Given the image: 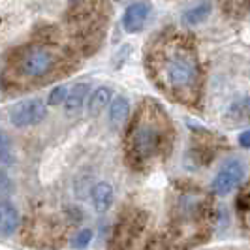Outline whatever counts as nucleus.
<instances>
[{
	"mask_svg": "<svg viewBox=\"0 0 250 250\" xmlns=\"http://www.w3.org/2000/svg\"><path fill=\"white\" fill-rule=\"evenodd\" d=\"M147 68L154 83L173 100L185 105L198 104L201 88L200 62L194 45L185 36L171 34L154 42Z\"/></svg>",
	"mask_w": 250,
	"mask_h": 250,
	"instance_id": "1",
	"label": "nucleus"
},
{
	"mask_svg": "<svg viewBox=\"0 0 250 250\" xmlns=\"http://www.w3.org/2000/svg\"><path fill=\"white\" fill-rule=\"evenodd\" d=\"M173 128L158 102L145 100L139 105L136 117L126 134V156L132 167L149 169L164 162L171 152Z\"/></svg>",
	"mask_w": 250,
	"mask_h": 250,
	"instance_id": "2",
	"label": "nucleus"
},
{
	"mask_svg": "<svg viewBox=\"0 0 250 250\" xmlns=\"http://www.w3.org/2000/svg\"><path fill=\"white\" fill-rule=\"evenodd\" d=\"M62 61L64 59L61 57L59 49H55L53 45L34 43V45H26L23 49H19L13 66L19 75L38 79V77L51 75Z\"/></svg>",
	"mask_w": 250,
	"mask_h": 250,
	"instance_id": "3",
	"label": "nucleus"
},
{
	"mask_svg": "<svg viewBox=\"0 0 250 250\" xmlns=\"http://www.w3.org/2000/svg\"><path fill=\"white\" fill-rule=\"evenodd\" d=\"M45 104L38 98H30V100H23L15 104L10 109V121L13 126L17 128H28V126L40 125L45 119Z\"/></svg>",
	"mask_w": 250,
	"mask_h": 250,
	"instance_id": "4",
	"label": "nucleus"
},
{
	"mask_svg": "<svg viewBox=\"0 0 250 250\" xmlns=\"http://www.w3.org/2000/svg\"><path fill=\"white\" fill-rule=\"evenodd\" d=\"M243 179H245V167H243V164L239 162V160H229V162H226L220 167V171L213 179L211 188H213L214 194L226 196V194L233 192L243 183Z\"/></svg>",
	"mask_w": 250,
	"mask_h": 250,
	"instance_id": "5",
	"label": "nucleus"
},
{
	"mask_svg": "<svg viewBox=\"0 0 250 250\" xmlns=\"http://www.w3.org/2000/svg\"><path fill=\"white\" fill-rule=\"evenodd\" d=\"M149 13H150V4L147 0H138L134 4H130L126 8L125 15H123V28L126 32L134 34V32H139L147 19H149Z\"/></svg>",
	"mask_w": 250,
	"mask_h": 250,
	"instance_id": "6",
	"label": "nucleus"
},
{
	"mask_svg": "<svg viewBox=\"0 0 250 250\" xmlns=\"http://www.w3.org/2000/svg\"><path fill=\"white\" fill-rule=\"evenodd\" d=\"M0 224H2V237H10L19 226V213L15 205L8 200H2L0 205Z\"/></svg>",
	"mask_w": 250,
	"mask_h": 250,
	"instance_id": "7",
	"label": "nucleus"
},
{
	"mask_svg": "<svg viewBox=\"0 0 250 250\" xmlns=\"http://www.w3.org/2000/svg\"><path fill=\"white\" fill-rule=\"evenodd\" d=\"M87 94H88V83H77V85H74V88L68 94V100H66V115L75 117L77 113L81 111Z\"/></svg>",
	"mask_w": 250,
	"mask_h": 250,
	"instance_id": "8",
	"label": "nucleus"
},
{
	"mask_svg": "<svg viewBox=\"0 0 250 250\" xmlns=\"http://www.w3.org/2000/svg\"><path fill=\"white\" fill-rule=\"evenodd\" d=\"M109 102H111V88H107V87L96 88V90L92 92V96L88 98V104H87L88 117L96 119V117L107 107Z\"/></svg>",
	"mask_w": 250,
	"mask_h": 250,
	"instance_id": "9",
	"label": "nucleus"
},
{
	"mask_svg": "<svg viewBox=\"0 0 250 250\" xmlns=\"http://www.w3.org/2000/svg\"><path fill=\"white\" fill-rule=\"evenodd\" d=\"M92 203L98 213H105L113 203V187L109 183H98L92 188Z\"/></svg>",
	"mask_w": 250,
	"mask_h": 250,
	"instance_id": "10",
	"label": "nucleus"
},
{
	"mask_svg": "<svg viewBox=\"0 0 250 250\" xmlns=\"http://www.w3.org/2000/svg\"><path fill=\"white\" fill-rule=\"evenodd\" d=\"M211 13V2L209 0H201L200 4H196L194 8H190L183 13V25L185 26H196L203 23Z\"/></svg>",
	"mask_w": 250,
	"mask_h": 250,
	"instance_id": "11",
	"label": "nucleus"
},
{
	"mask_svg": "<svg viewBox=\"0 0 250 250\" xmlns=\"http://www.w3.org/2000/svg\"><path fill=\"white\" fill-rule=\"evenodd\" d=\"M128 117H130V102L125 96H117L109 107V119H111L113 128H121L128 121Z\"/></svg>",
	"mask_w": 250,
	"mask_h": 250,
	"instance_id": "12",
	"label": "nucleus"
},
{
	"mask_svg": "<svg viewBox=\"0 0 250 250\" xmlns=\"http://www.w3.org/2000/svg\"><path fill=\"white\" fill-rule=\"evenodd\" d=\"M237 214L241 218L243 228L250 233V183L243 188V192L237 198Z\"/></svg>",
	"mask_w": 250,
	"mask_h": 250,
	"instance_id": "13",
	"label": "nucleus"
},
{
	"mask_svg": "<svg viewBox=\"0 0 250 250\" xmlns=\"http://www.w3.org/2000/svg\"><path fill=\"white\" fill-rule=\"evenodd\" d=\"M222 10L231 15L250 13V0H222Z\"/></svg>",
	"mask_w": 250,
	"mask_h": 250,
	"instance_id": "14",
	"label": "nucleus"
},
{
	"mask_svg": "<svg viewBox=\"0 0 250 250\" xmlns=\"http://www.w3.org/2000/svg\"><path fill=\"white\" fill-rule=\"evenodd\" d=\"M90 241H92V229L85 228V229H81V231L75 235L72 245H74V249L83 250V249H87L88 245H90Z\"/></svg>",
	"mask_w": 250,
	"mask_h": 250,
	"instance_id": "15",
	"label": "nucleus"
},
{
	"mask_svg": "<svg viewBox=\"0 0 250 250\" xmlns=\"http://www.w3.org/2000/svg\"><path fill=\"white\" fill-rule=\"evenodd\" d=\"M68 94H70V92H68V88L61 85V87H57V88H53V90H51L49 100L47 102H49V105H59V104H62L64 100H68Z\"/></svg>",
	"mask_w": 250,
	"mask_h": 250,
	"instance_id": "16",
	"label": "nucleus"
},
{
	"mask_svg": "<svg viewBox=\"0 0 250 250\" xmlns=\"http://www.w3.org/2000/svg\"><path fill=\"white\" fill-rule=\"evenodd\" d=\"M231 111H237V117L241 121H250V98H245V100L233 105Z\"/></svg>",
	"mask_w": 250,
	"mask_h": 250,
	"instance_id": "17",
	"label": "nucleus"
},
{
	"mask_svg": "<svg viewBox=\"0 0 250 250\" xmlns=\"http://www.w3.org/2000/svg\"><path fill=\"white\" fill-rule=\"evenodd\" d=\"M8 164H10V143L6 134H2V169H6Z\"/></svg>",
	"mask_w": 250,
	"mask_h": 250,
	"instance_id": "18",
	"label": "nucleus"
},
{
	"mask_svg": "<svg viewBox=\"0 0 250 250\" xmlns=\"http://www.w3.org/2000/svg\"><path fill=\"white\" fill-rule=\"evenodd\" d=\"M239 145H241L243 149H250V130L239 134Z\"/></svg>",
	"mask_w": 250,
	"mask_h": 250,
	"instance_id": "19",
	"label": "nucleus"
}]
</instances>
